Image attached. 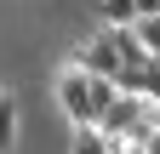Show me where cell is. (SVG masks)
Returning <instances> with one entry per match:
<instances>
[{"label":"cell","mask_w":160,"mask_h":154,"mask_svg":"<svg viewBox=\"0 0 160 154\" xmlns=\"http://www.w3.org/2000/svg\"><path fill=\"white\" fill-rule=\"evenodd\" d=\"M92 86H97V74H86V69L69 57V69L57 74V108H63L69 126H97V97H92Z\"/></svg>","instance_id":"cell-1"},{"label":"cell","mask_w":160,"mask_h":154,"mask_svg":"<svg viewBox=\"0 0 160 154\" xmlns=\"http://www.w3.org/2000/svg\"><path fill=\"white\" fill-rule=\"evenodd\" d=\"M74 63L86 69V74H103V80H114L126 57H120V46H114V34H109V29H97L92 40L80 46V51H74Z\"/></svg>","instance_id":"cell-2"},{"label":"cell","mask_w":160,"mask_h":154,"mask_svg":"<svg viewBox=\"0 0 160 154\" xmlns=\"http://www.w3.org/2000/svg\"><path fill=\"white\" fill-rule=\"evenodd\" d=\"M69 154H114V137L103 126H74V143H69Z\"/></svg>","instance_id":"cell-3"},{"label":"cell","mask_w":160,"mask_h":154,"mask_svg":"<svg viewBox=\"0 0 160 154\" xmlns=\"http://www.w3.org/2000/svg\"><path fill=\"white\" fill-rule=\"evenodd\" d=\"M12 148H17V97L0 86V154H12Z\"/></svg>","instance_id":"cell-4"},{"label":"cell","mask_w":160,"mask_h":154,"mask_svg":"<svg viewBox=\"0 0 160 154\" xmlns=\"http://www.w3.org/2000/svg\"><path fill=\"white\" fill-rule=\"evenodd\" d=\"M97 17H103L109 29H120V23H137L143 12H137V0H97Z\"/></svg>","instance_id":"cell-5"},{"label":"cell","mask_w":160,"mask_h":154,"mask_svg":"<svg viewBox=\"0 0 160 154\" xmlns=\"http://www.w3.org/2000/svg\"><path fill=\"white\" fill-rule=\"evenodd\" d=\"M132 34H137V46H143L149 57H160V12H143L132 23Z\"/></svg>","instance_id":"cell-6"},{"label":"cell","mask_w":160,"mask_h":154,"mask_svg":"<svg viewBox=\"0 0 160 154\" xmlns=\"http://www.w3.org/2000/svg\"><path fill=\"white\" fill-rule=\"evenodd\" d=\"M137 12H160V0H137Z\"/></svg>","instance_id":"cell-7"}]
</instances>
